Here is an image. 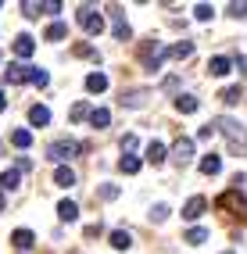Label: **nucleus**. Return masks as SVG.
I'll return each instance as SVG.
<instances>
[{
	"label": "nucleus",
	"mask_w": 247,
	"mask_h": 254,
	"mask_svg": "<svg viewBox=\"0 0 247 254\" xmlns=\"http://www.w3.org/2000/svg\"><path fill=\"white\" fill-rule=\"evenodd\" d=\"M111 22H115V40H129V25H125L122 7H111Z\"/></svg>",
	"instance_id": "9"
},
{
	"label": "nucleus",
	"mask_w": 247,
	"mask_h": 254,
	"mask_svg": "<svg viewBox=\"0 0 247 254\" xmlns=\"http://www.w3.org/2000/svg\"><path fill=\"white\" fill-rule=\"evenodd\" d=\"M161 61H169V47L158 40H140V68L143 72H158Z\"/></svg>",
	"instance_id": "2"
},
{
	"label": "nucleus",
	"mask_w": 247,
	"mask_h": 254,
	"mask_svg": "<svg viewBox=\"0 0 247 254\" xmlns=\"http://www.w3.org/2000/svg\"><path fill=\"white\" fill-rule=\"evenodd\" d=\"M108 122H111V111L108 108H93L90 111V126L93 129H108Z\"/></svg>",
	"instance_id": "17"
},
{
	"label": "nucleus",
	"mask_w": 247,
	"mask_h": 254,
	"mask_svg": "<svg viewBox=\"0 0 247 254\" xmlns=\"http://www.w3.org/2000/svg\"><path fill=\"white\" fill-rule=\"evenodd\" d=\"M4 111H7V97H4V93H0V115H4Z\"/></svg>",
	"instance_id": "39"
},
{
	"label": "nucleus",
	"mask_w": 247,
	"mask_h": 254,
	"mask_svg": "<svg viewBox=\"0 0 247 254\" xmlns=\"http://www.w3.org/2000/svg\"><path fill=\"white\" fill-rule=\"evenodd\" d=\"M64 32H68V29H64V22H51V25H47V40H51V43H58V40H64Z\"/></svg>",
	"instance_id": "26"
},
{
	"label": "nucleus",
	"mask_w": 247,
	"mask_h": 254,
	"mask_svg": "<svg viewBox=\"0 0 247 254\" xmlns=\"http://www.w3.org/2000/svg\"><path fill=\"white\" fill-rule=\"evenodd\" d=\"M4 204H7V200H4V193H0V211H4Z\"/></svg>",
	"instance_id": "41"
},
{
	"label": "nucleus",
	"mask_w": 247,
	"mask_h": 254,
	"mask_svg": "<svg viewBox=\"0 0 247 254\" xmlns=\"http://www.w3.org/2000/svg\"><path fill=\"white\" fill-rule=\"evenodd\" d=\"M122 104H125V108H136V104H143V93H136V90H129V93L122 97Z\"/></svg>",
	"instance_id": "33"
},
{
	"label": "nucleus",
	"mask_w": 247,
	"mask_h": 254,
	"mask_svg": "<svg viewBox=\"0 0 247 254\" xmlns=\"http://www.w3.org/2000/svg\"><path fill=\"white\" fill-rule=\"evenodd\" d=\"M197 108H201V100H197L193 93H179V97H176V111H179V115H193Z\"/></svg>",
	"instance_id": "8"
},
{
	"label": "nucleus",
	"mask_w": 247,
	"mask_h": 254,
	"mask_svg": "<svg viewBox=\"0 0 247 254\" xmlns=\"http://www.w3.org/2000/svg\"><path fill=\"white\" fill-rule=\"evenodd\" d=\"M172 158H176L179 165H186V161L193 158V140H190V136H179V140L172 143Z\"/></svg>",
	"instance_id": "6"
},
{
	"label": "nucleus",
	"mask_w": 247,
	"mask_h": 254,
	"mask_svg": "<svg viewBox=\"0 0 247 254\" xmlns=\"http://www.w3.org/2000/svg\"><path fill=\"white\" fill-rule=\"evenodd\" d=\"M75 215H79V208H75V200H61V204H58V218H61V222H72Z\"/></svg>",
	"instance_id": "22"
},
{
	"label": "nucleus",
	"mask_w": 247,
	"mask_h": 254,
	"mask_svg": "<svg viewBox=\"0 0 247 254\" xmlns=\"http://www.w3.org/2000/svg\"><path fill=\"white\" fill-rule=\"evenodd\" d=\"M193 14H197V22H208L211 14H215V7H211V4H197V7H193Z\"/></svg>",
	"instance_id": "32"
},
{
	"label": "nucleus",
	"mask_w": 247,
	"mask_h": 254,
	"mask_svg": "<svg viewBox=\"0 0 247 254\" xmlns=\"http://www.w3.org/2000/svg\"><path fill=\"white\" fill-rule=\"evenodd\" d=\"M11 244L18 247V251H29L32 244H36V236H32L29 229H14V233H11Z\"/></svg>",
	"instance_id": "14"
},
{
	"label": "nucleus",
	"mask_w": 247,
	"mask_h": 254,
	"mask_svg": "<svg viewBox=\"0 0 247 254\" xmlns=\"http://www.w3.org/2000/svg\"><path fill=\"white\" fill-rule=\"evenodd\" d=\"M215 204H219L222 211H229L233 218H247V197H244L240 190H226V193H219Z\"/></svg>",
	"instance_id": "4"
},
{
	"label": "nucleus",
	"mask_w": 247,
	"mask_h": 254,
	"mask_svg": "<svg viewBox=\"0 0 247 254\" xmlns=\"http://www.w3.org/2000/svg\"><path fill=\"white\" fill-rule=\"evenodd\" d=\"M237 64H240V72H244V75H247V58H240V61H237Z\"/></svg>",
	"instance_id": "40"
},
{
	"label": "nucleus",
	"mask_w": 247,
	"mask_h": 254,
	"mask_svg": "<svg viewBox=\"0 0 247 254\" xmlns=\"http://www.w3.org/2000/svg\"><path fill=\"white\" fill-rule=\"evenodd\" d=\"M219 132L226 136V143H229V154H237V158H244L247 154V129L237 122V118H219Z\"/></svg>",
	"instance_id": "1"
},
{
	"label": "nucleus",
	"mask_w": 247,
	"mask_h": 254,
	"mask_svg": "<svg viewBox=\"0 0 247 254\" xmlns=\"http://www.w3.org/2000/svg\"><path fill=\"white\" fill-rule=\"evenodd\" d=\"M165 218H169V208H165V204H154V208H151V222H165Z\"/></svg>",
	"instance_id": "34"
},
{
	"label": "nucleus",
	"mask_w": 247,
	"mask_h": 254,
	"mask_svg": "<svg viewBox=\"0 0 247 254\" xmlns=\"http://www.w3.org/2000/svg\"><path fill=\"white\" fill-rule=\"evenodd\" d=\"M82 150H90V143H75V140H54L51 147H47V158L51 161H68V158H75V154H82Z\"/></svg>",
	"instance_id": "3"
},
{
	"label": "nucleus",
	"mask_w": 247,
	"mask_h": 254,
	"mask_svg": "<svg viewBox=\"0 0 247 254\" xmlns=\"http://www.w3.org/2000/svg\"><path fill=\"white\" fill-rule=\"evenodd\" d=\"M4 79H7V82H14V86H22V82H29V68H25V64H7Z\"/></svg>",
	"instance_id": "13"
},
{
	"label": "nucleus",
	"mask_w": 247,
	"mask_h": 254,
	"mask_svg": "<svg viewBox=\"0 0 247 254\" xmlns=\"http://www.w3.org/2000/svg\"><path fill=\"white\" fill-rule=\"evenodd\" d=\"M29 82H32V86H47V82H51V75H47L43 68H29Z\"/></svg>",
	"instance_id": "29"
},
{
	"label": "nucleus",
	"mask_w": 247,
	"mask_h": 254,
	"mask_svg": "<svg viewBox=\"0 0 247 254\" xmlns=\"http://www.w3.org/2000/svg\"><path fill=\"white\" fill-rule=\"evenodd\" d=\"M0 147H4V143H0Z\"/></svg>",
	"instance_id": "44"
},
{
	"label": "nucleus",
	"mask_w": 247,
	"mask_h": 254,
	"mask_svg": "<svg viewBox=\"0 0 247 254\" xmlns=\"http://www.w3.org/2000/svg\"><path fill=\"white\" fill-rule=\"evenodd\" d=\"M208 72H211V75H229V72H233V58H222V54L211 58V61H208Z\"/></svg>",
	"instance_id": "11"
},
{
	"label": "nucleus",
	"mask_w": 247,
	"mask_h": 254,
	"mask_svg": "<svg viewBox=\"0 0 247 254\" xmlns=\"http://www.w3.org/2000/svg\"><path fill=\"white\" fill-rule=\"evenodd\" d=\"M183 240H186L190 247H201V244L208 240V229H204V226H190V229H186V236H183Z\"/></svg>",
	"instance_id": "16"
},
{
	"label": "nucleus",
	"mask_w": 247,
	"mask_h": 254,
	"mask_svg": "<svg viewBox=\"0 0 247 254\" xmlns=\"http://www.w3.org/2000/svg\"><path fill=\"white\" fill-rule=\"evenodd\" d=\"M211 132H215L211 126H204V129H197V140H211Z\"/></svg>",
	"instance_id": "38"
},
{
	"label": "nucleus",
	"mask_w": 247,
	"mask_h": 254,
	"mask_svg": "<svg viewBox=\"0 0 247 254\" xmlns=\"http://www.w3.org/2000/svg\"><path fill=\"white\" fill-rule=\"evenodd\" d=\"M86 90H90V93H104V90H108V75H104V72H90V75H86Z\"/></svg>",
	"instance_id": "15"
},
{
	"label": "nucleus",
	"mask_w": 247,
	"mask_h": 254,
	"mask_svg": "<svg viewBox=\"0 0 247 254\" xmlns=\"http://www.w3.org/2000/svg\"><path fill=\"white\" fill-rule=\"evenodd\" d=\"M222 254H233V251H222Z\"/></svg>",
	"instance_id": "42"
},
{
	"label": "nucleus",
	"mask_w": 247,
	"mask_h": 254,
	"mask_svg": "<svg viewBox=\"0 0 247 254\" xmlns=\"http://www.w3.org/2000/svg\"><path fill=\"white\" fill-rule=\"evenodd\" d=\"M54 186H61V190H68V186H75V172H72L68 165L54 168Z\"/></svg>",
	"instance_id": "12"
},
{
	"label": "nucleus",
	"mask_w": 247,
	"mask_h": 254,
	"mask_svg": "<svg viewBox=\"0 0 247 254\" xmlns=\"http://www.w3.org/2000/svg\"><path fill=\"white\" fill-rule=\"evenodd\" d=\"M219 97H222V104H240V97H244V90H240V86H226V90H222Z\"/></svg>",
	"instance_id": "28"
},
{
	"label": "nucleus",
	"mask_w": 247,
	"mask_h": 254,
	"mask_svg": "<svg viewBox=\"0 0 247 254\" xmlns=\"http://www.w3.org/2000/svg\"><path fill=\"white\" fill-rule=\"evenodd\" d=\"M72 254H82V251H72Z\"/></svg>",
	"instance_id": "43"
},
{
	"label": "nucleus",
	"mask_w": 247,
	"mask_h": 254,
	"mask_svg": "<svg viewBox=\"0 0 247 254\" xmlns=\"http://www.w3.org/2000/svg\"><path fill=\"white\" fill-rule=\"evenodd\" d=\"M79 29L86 32V36H101V32H104V18L86 4V7H79Z\"/></svg>",
	"instance_id": "5"
},
{
	"label": "nucleus",
	"mask_w": 247,
	"mask_h": 254,
	"mask_svg": "<svg viewBox=\"0 0 247 254\" xmlns=\"http://www.w3.org/2000/svg\"><path fill=\"white\" fill-rule=\"evenodd\" d=\"M68 118H72V122H79V118H90V108H86V100H82V104H72Z\"/></svg>",
	"instance_id": "31"
},
{
	"label": "nucleus",
	"mask_w": 247,
	"mask_h": 254,
	"mask_svg": "<svg viewBox=\"0 0 247 254\" xmlns=\"http://www.w3.org/2000/svg\"><path fill=\"white\" fill-rule=\"evenodd\" d=\"M226 11L233 14V18H247V4H229Z\"/></svg>",
	"instance_id": "35"
},
{
	"label": "nucleus",
	"mask_w": 247,
	"mask_h": 254,
	"mask_svg": "<svg viewBox=\"0 0 247 254\" xmlns=\"http://www.w3.org/2000/svg\"><path fill=\"white\" fill-rule=\"evenodd\" d=\"M29 122H32V126H40V129H43V126H51V108L32 104V108H29Z\"/></svg>",
	"instance_id": "10"
},
{
	"label": "nucleus",
	"mask_w": 247,
	"mask_h": 254,
	"mask_svg": "<svg viewBox=\"0 0 247 254\" xmlns=\"http://www.w3.org/2000/svg\"><path fill=\"white\" fill-rule=\"evenodd\" d=\"M136 143H140V140L133 136V132H129V136H122V150H136Z\"/></svg>",
	"instance_id": "36"
},
{
	"label": "nucleus",
	"mask_w": 247,
	"mask_h": 254,
	"mask_svg": "<svg viewBox=\"0 0 247 254\" xmlns=\"http://www.w3.org/2000/svg\"><path fill=\"white\" fill-rule=\"evenodd\" d=\"M11 143L18 147V150H29V147H32V132H29V129H14V132H11Z\"/></svg>",
	"instance_id": "20"
},
{
	"label": "nucleus",
	"mask_w": 247,
	"mask_h": 254,
	"mask_svg": "<svg viewBox=\"0 0 247 254\" xmlns=\"http://www.w3.org/2000/svg\"><path fill=\"white\" fill-rule=\"evenodd\" d=\"M101 197H104V200H115V197H119V186H104Z\"/></svg>",
	"instance_id": "37"
},
{
	"label": "nucleus",
	"mask_w": 247,
	"mask_h": 254,
	"mask_svg": "<svg viewBox=\"0 0 247 254\" xmlns=\"http://www.w3.org/2000/svg\"><path fill=\"white\" fill-rule=\"evenodd\" d=\"M32 50H36L32 36H18V40H14V54H18V58H32Z\"/></svg>",
	"instance_id": "19"
},
{
	"label": "nucleus",
	"mask_w": 247,
	"mask_h": 254,
	"mask_svg": "<svg viewBox=\"0 0 247 254\" xmlns=\"http://www.w3.org/2000/svg\"><path fill=\"white\" fill-rule=\"evenodd\" d=\"M147 161H151V165H161L165 161V143L161 140H154L151 147H147Z\"/></svg>",
	"instance_id": "23"
},
{
	"label": "nucleus",
	"mask_w": 247,
	"mask_h": 254,
	"mask_svg": "<svg viewBox=\"0 0 247 254\" xmlns=\"http://www.w3.org/2000/svg\"><path fill=\"white\" fill-rule=\"evenodd\" d=\"M204 208H208L204 197H190L186 204H183V218H186V222H197V218L204 215Z\"/></svg>",
	"instance_id": "7"
},
{
	"label": "nucleus",
	"mask_w": 247,
	"mask_h": 254,
	"mask_svg": "<svg viewBox=\"0 0 247 254\" xmlns=\"http://www.w3.org/2000/svg\"><path fill=\"white\" fill-rule=\"evenodd\" d=\"M108 240H111V247H115V251H129V244H133V240H129V233H122V229H115Z\"/></svg>",
	"instance_id": "24"
},
{
	"label": "nucleus",
	"mask_w": 247,
	"mask_h": 254,
	"mask_svg": "<svg viewBox=\"0 0 247 254\" xmlns=\"http://www.w3.org/2000/svg\"><path fill=\"white\" fill-rule=\"evenodd\" d=\"M219 168H222V158L219 154H204L201 158V172L204 176H219Z\"/></svg>",
	"instance_id": "18"
},
{
	"label": "nucleus",
	"mask_w": 247,
	"mask_h": 254,
	"mask_svg": "<svg viewBox=\"0 0 247 254\" xmlns=\"http://www.w3.org/2000/svg\"><path fill=\"white\" fill-rule=\"evenodd\" d=\"M119 172H125V176H133V172H140V158H136V154H125V158L119 161Z\"/></svg>",
	"instance_id": "25"
},
{
	"label": "nucleus",
	"mask_w": 247,
	"mask_h": 254,
	"mask_svg": "<svg viewBox=\"0 0 247 254\" xmlns=\"http://www.w3.org/2000/svg\"><path fill=\"white\" fill-rule=\"evenodd\" d=\"M18 183H22V172H18V168H7V172L0 176V186H4V190H18Z\"/></svg>",
	"instance_id": "21"
},
{
	"label": "nucleus",
	"mask_w": 247,
	"mask_h": 254,
	"mask_svg": "<svg viewBox=\"0 0 247 254\" xmlns=\"http://www.w3.org/2000/svg\"><path fill=\"white\" fill-rule=\"evenodd\" d=\"M190 54H193V43H190V40H183V43L169 47V58H190Z\"/></svg>",
	"instance_id": "27"
},
{
	"label": "nucleus",
	"mask_w": 247,
	"mask_h": 254,
	"mask_svg": "<svg viewBox=\"0 0 247 254\" xmlns=\"http://www.w3.org/2000/svg\"><path fill=\"white\" fill-rule=\"evenodd\" d=\"M22 11L29 14V18H36V14H43V11H47V4H36V0H29V4H25V0H22Z\"/></svg>",
	"instance_id": "30"
}]
</instances>
